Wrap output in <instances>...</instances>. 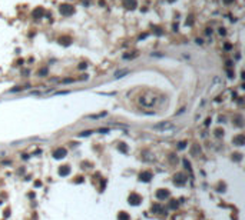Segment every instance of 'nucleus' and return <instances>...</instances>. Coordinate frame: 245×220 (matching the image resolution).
I'll return each mask as SVG.
<instances>
[{"label":"nucleus","mask_w":245,"mask_h":220,"mask_svg":"<svg viewBox=\"0 0 245 220\" xmlns=\"http://www.w3.org/2000/svg\"><path fill=\"white\" fill-rule=\"evenodd\" d=\"M168 197H169V192H168V190L160 189V190L156 192V199H158V200H165V199H168Z\"/></svg>","instance_id":"nucleus-3"},{"label":"nucleus","mask_w":245,"mask_h":220,"mask_svg":"<svg viewBox=\"0 0 245 220\" xmlns=\"http://www.w3.org/2000/svg\"><path fill=\"white\" fill-rule=\"evenodd\" d=\"M174 183L176 186H183L185 183H186V177H185V174H182V173L175 174V176H174Z\"/></svg>","instance_id":"nucleus-1"},{"label":"nucleus","mask_w":245,"mask_h":220,"mask_svg":"<svg viewBox=\"0 0 245 220\" xmlns=\"http://www.w3.org/2000/svg\"><path fill=\"white\" fill-rule=\"evenodd\" d=\"M185 147V143H179V149H183Z\"/></svg>","instance_id":"nucleus-18"},{"label":"nucleus","mask_w":245,"mask_h":220,"mask_svg":"<svg viewBox=\"0 0 245 220\" xmlns=\"http://www.w3.org/2000/svg\"><path fill=\"white\" fill-rule=\"evenodd\" d=\"M153 129H156V130H160V129H172V124L171 123H162V124H156Z\"/></svg>","instance_id":"nucleus-8"},{"label":"nucleus","mask_w":245,"mask_h":220,"mask_svg":"<svg viewBox=\"0 0 245 220\" xmlns=\"http://www.w3.org/2000/svg\"><path fill=\"white\" fill-rule=\"evenodd\" d=\"M126 73H129V70L128 69H125V70H119V71H116L115 76L116 77H123V75H126Z\"/></svg>","instance_id":"nucleus-12"},{"label":"nucleus","mask_w":245,"mask_h":220,"mask_svg":"<svg viewBox=\"0 0 245 220\" xmlns=\"http://www.w3.org/2000/svg\"><path fill=\"white\" fill-rule=\"evenodd\" d=\"M98 132H99V133H107L109 130H107V129H99Z\"/></svg>","instance_id":"nucleus-17"},{"label":"nucleus","mask_w":245,"mask_h":220,"mask_svg":"<svg viewBox=\"0 0 245 220\" xmlns=\"http://www.w3.org/2000/svg\"><path fill=\"white\" fill-rule=\"evenodd\" d=\"M60 12H62L63 14H70L72 12H73V9H72L70 6H62V7H60Z\"/></svg>","instance_id":"nucleus-10"},{"label":"nucleus","mask_w":245,"mask_h":220,"mask_svg":"<svg viewBox=\"0 0 245 220\" xmlns=\"http://www.w3.org/2000/svg\"><path fill=\"white\" fill-rule=\"evenodd\" d=\"M129 204H132V206H138L139 203L142 202V197L139 196L138 193H130V196H129Z\"/></svg>","instance_id":"nucleus-2"},{"label":"nucleus","mask_w":245,"mask_h":220,"mask_svg":"<svg viewBox=\"0 0 245 220\" xmlns=\"http://www.w3.org/2000/svg\"><path fill=\"white\" fill-rule=\"evenodd\" d=\"M119 220H129V214L128 213H125V211H122V213H119Z\"/></svg>","instance_id":"nucleus-13"},{"label":"nucleus","mask_w":245,"mask_h":220,"mask_svg":"<svg viewBox=\"0 0 245 220\" xmlns=\"http://www.w3.org/2000/svg\"><path fill=\"white\" fill-rule=\"evenodd\" d=\"M152 211H153V213H162V211H164V207L160 206L159 203H156V204L152 206Z\"/></svg>","instance_id":"nucleus-9"},{"label":"nucleus","mask_w":245,"mask_h":220,"mask_svg":"<svg viewBox=\"0 0 245 220\" xmlns=\"http://www.w3.org/2000/svg\"><path fill=\"white\" fill-rule=\"evenodd\" d=\"M152 179V173L151 172H142L139 174V180L141 181H149Z\"/></svg>","instance_id":"nucleus-5"},{"label":"nucleus","mask_w":245,"mask_h":220,"mask_svg":"<svg viewBox=\"0 0 245 220\" xmlns=\"http://www.w3.org/2000/svg\"><path fill=\"white\" fill-rule=\"evenodd\" d=\"M169 207H171V209H176V207H178V202H176V200H171Z\"/></svg>","instance_id":"nucleus-14"},{"label":"nucleus","mask_w":245,"mask_h":220,"mask_svg":"<svg viewBox=\"0 0 245 220\" xmlns=\"http://www.w3.org/2000/svg\"><path fill=\"white\" fill-rule=\"evenodd\" d=\"M244 140H245L244 134H239V136H236L235 139H234V143H235L236 146H242L244 144Z\"/></svg>","instance_id":"nucleus-7"},{"label":"nucleus","mask_w":245,"mask_h":220,"mask_svg":"<svg viewBox=\"0 0 245 220\" xmlns=\"http://www.w3.org/2000/svg\"><path fill=\"white\" fill-rule=\"evenodd\" d=\"M90 133H92V132H82V133L79 134V136H82V137H83V136H89Z\"/></svg>","instance_id":"nucleus-15"},{"label":"nucleus","mask_w":245,"mask_h":220,"mask_svg":"<svg viewBox=\"0 0 245 220\" xmlns=\"http://www.w3.org/2000/svg\"><path fill=\"white\" fill-rule=\"evenodd\" d=\"M234 159H235V160H241V154L239 153H235V154H234Z\"/></svg>","instance_id":"nucleus-16"},{"label":"nucleus","mask_w":245,"mask_h":220,"mask_svg":"<svg viewBox=\"0 0 245 220\" xmlns=\"http://www.w3.org/2000/svg\"><path fill=\"white\" fill-rule=\"evenodd\" d=\"M66 156V149H63V147H58V149L53 152V157L55 159H63Z\"/></svg>","instance_id":"nucleus-4"},{"label":"nucleus","mask_w":245,"mask_h":220,"mask_svg":"<svg viewBox=\"0 0 245 220\" xmlns=\"http://www.w3.org/2000/svg\"><path fill=\"white\" fill-rule=\"evenodd\" d=\"M70 173V167L69 166H62V167L59 169V174L60 176H67Z\"/></svg>","instance_id":"nucleus-6"},{"label":"nucleus","mask_w":245,"mask_h":220,"mask_svg":"<svg viewBox=\"0 0 245 220\" xmlns=\"http://www.w3.org/2000/svg\"><path fill=\"white\" fill-rule=\"evenodd\" d=\"M118 149L122 152V153H126L128 152V146L125 144V143H119V146H118Z\"/></svg>","instance_id":"nucleus-11"}]
</instances>
